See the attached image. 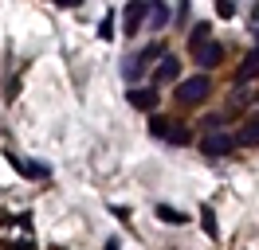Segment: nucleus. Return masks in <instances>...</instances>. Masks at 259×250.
I'll return each instance as SVG.
<instances>
[{
  "label": "nucleus",
  "mask_w": 259,
  "mask_h": 250,
  "mask_svg": "<svg viewBox=\"0 0 259 250\" xmlns=\"http://www.w3.org/2000/svg\"><path fill=\"white\" fill-rule=\"evenodd\" d=\"M208 94H212V78L200 71V75H193V78H181V82H177V94H173V98H177L181 106H200Z\"/></svg>",
  "instance_id": "1"
},
{
  "label": "nucleus",
  "mask_w": 259,
  "mask_h": 250,
  "mask_svg": "<svg viewBox=\"0 0 259 250\" xmlns=\"http://www.w3.org/2000/svg\"><path fill=\"white\" fill-rule=\"evenodd\" d=\"M149 133L157 141H165V145H189L193 141V133H189V125L185 121H173V117H153V125H149Z\"/></svg>",
  "instance_id": "2"
},
{
  "label": "nucleus",
  "mask_w": 259,
  "mask_h": 250,
  "mask_svg": "<svg viewBox=\"0 0 259 250\" xmlns=\"http://www.w3.org/2000/svg\"><path fill=\"white\" fill-rule=\"evenodd\" d=\"M236 145H240V137H236V133L216 129V133H204V137H200V153L208 156V160H220V156H228Z\"/></svg>",
  "instance_id": "3"
},
{
  "label": "nucleus",
  "mask_w": 259,
  "mask_h": 250,
  "mask_svg": "<svg viewBox=\"0 0 259 250\" xmlns=\"http://www.w3.org/2000/svg\"><path fill=\"white\" fill-rule=\"evenodd\" d=\"M149 24V0H130L122 8V31L126 35H142Z\"/></svg>",
  "instance_id": "4"
},
{
  "label": "nucleus",
  "mask_w": 259,
  "mask_h": 250,
  "mask_svg": "<svg viewBox=\"0 0 259 250\" xmlns=\"http://www.w3.org/2000/svg\"><path fill=\"white\" fill-rule=\"evenodd\" d=\"M189 51H193V62L200 67V71H212V67H220V59H224V43H216V39L193 43Z\"/></svg>",
  "instance_id": "5"
},
{
  "label": "nucleus",
  "mask_w": 259,
  "mask_h": 250,
  "mask_svg": "<svg viewBox=\"0 0 259 250\" xmlns=\"http://www.w3.org/2000/svg\"><path fill=\"white\" fill-rule=\"evenodd\" d=\"M169 82H181V59L177 55H165V59L153 67V86L161 90V86H169Z\"/></svg>",
  "instance_id": "6"
},
{
  "label": "nucleus",
  "mask_w": 259,
  "mask_h": 250,
  "mask_svg": "<svg viewBox=\"0 0 259 250\" xmlns=\"http://www.w3.org/2000/svg\"><path fill=\"white\" fill-rule=\"evenodd\" d=\"M126 98H130V106H134V109H146V113H149V109H157V102H161L157 86H130Z\"/></svg>",
  "instance_id": "7"
},
{
  "label": "nucleus",
  "mask_w": 259,
  "mask_h": 250,
  "mask_svg": "<svg viewBox=\"0 0 259 250\" xmlns=\"http://www.w3.org/2000/svg\"><path fill=\"white\" fill-rule=\"evenodd\" d=\"M251 78H259V47H255V51H247V59L240 62V71H236V86H247Z\"/></svg>",
  "instance_id": "8"
},
{
  "label": "nucleus",
  "mask_w": 259,
  "mask_h": 250,
  "mask_svg": "<svg viewBox=\"0 0 259 250\" xmlns=\"http://www.w3.org/2000/svg\"><path fill=\"white\" fill-rule=\"evenodd\" d=\"M165 24H169V8H165V0H149V31H165Z\"/></svg>",
  "instance_id": "9"
},
{
  "label": "nucleus",
  "mask_w": 259,
  "mask_h": 250,
  "mask_svg": "<svg viewBox=\"0 0 259 250\" xmlns=\"http://www.w3.org/2000/svg\"><path fill=\"white\" fill-rule=\"evenodd\" d=\"M4 156H8V160H12V164H16L20 172H24V176H32V180H48V176H51V168H48V164H28V160H20L16 153H4Z\"/></svg>",
  "instance_id": "10"
},
{
  "label": "nucleus",
  "mask_w": 259,
  "mask_h": 250,
  "mask_svg": "<svg viewBox=\"0 0 259 250\" xmlns=\"http://www.w3.org/2000/svg\"><path fill=\"white\" fill-rule=\"evenodd\" d=\"M122 78H126V86H138V82L146 78V62L138 59V55L126 59V62H122Z\"/></svg>",
  "instance_id": "11"
},
{
  "label": "nucleus",
  "mask_w": 259,
  "mask_h": 250,
  "mask_svg": "<svg viewBox=\"0 0 259 250\" xmlns=\"http://www.w3.org/2000/svg\"><path fill=\"white\" fill-rule=\"evenodd\" d=\"M157 219H161V223H169V227H185V223H189V215H185V211H177V207H169V203H157Z\"/></svg>",
  "instance_id": "12"
},
{
  "label": "nucleus",
  "mask_w": 259,
  "mask_h": 250,
  "mask_svg": "<svg viewBox=\"0 0 259 250\" xmlns=\"http://www.w3.org/2000/svg\"><path fill=\"white\" fill-rule=\"evenodd\" d=\"M236 137H240V145H259V113H251V117L243 121V129Z\"/></svg>",
  "instance_id": "13"
},
{
  "label": "nucleus",
  "mask_w": 259,
  "mask_h": 250,
  "mask_svg": "<svg viewBox=\"0 0 259 250\" xmlns=\"http://www.w3.org/2000/svg\"><path fill=\"white\" fill-rule=\"evenodd\" d=\"M165 55H169V51H165V43H149V47H142V55H138V59L149 67L153 59H165Z\"/></svg>",
  "instance_id": "14"
},
{
  "label": "nucleus",
  "mask_w": 259,
  "mask_h": 250,
  "mask_svg": "<svg viewBox=\"0 0 259 250\" xmlns=\"http://www.w3.org/2000/svg\"><path fill=\"white\" fill-rule=\"evenodd\" d=\"M204 39H212V28H208V24H196L193 35H189V47H193V43H204Z\"/></svg>",
  "instance_id": "15"
},
{
  "label": "nucleus",
  "mask_w": 259,
  "mask_h": 250,
  "mask_svg": "<svg viewBox=\"0 0 259 250\" xmlns=\"http://www.w3.org/2000/svg\"><path fill=\"white\" fill-rule=\"evenodd\" d=\"M98 35H102V39H110V35H114V16H106V20L98 24Z\"/></svg>",
  "instance_id": "16"
},
{
  "label": "nucleus",
  "mask_w": 259,
  "mask_h": 250,
  "mask_svg": "<svg viewBox=\"0 0 259 250\" xmlns=\"http://www.w3.org/2000/svg\"><path fill=\"white\" fill-rule=\"evenodd\" d=\"M200 215H204V231L216 234V219H212V207H200Z\"/></svg>",
  "instance_id": "17"
},
{
  "label": "nucleus",
  "mask_w": 259,
  "mask_h": 250,
  "mask_svg": "<svg viewBox=\"0 0 259 250\" xmlns=\"http://www.w3.org/2000/svg\"><path fill=\"white\" fill-rule=\"evenodd\" d=\"M216 12L220 16H236V4H232V0H216Z\"/></svg>",
  "instance_id": "18"
},
{
  "label": "nucleus",
  "mask_w": 259,
  "mask_h": 250,
  "mask_svg": "<svg viewBox=\"0 0 259 250\" xmlns=\"http://www.w3.org/2000/svg\"><path fill=\"white\" fill-rule=\"evenodd\" d=\"M51 4H59V8H75L79 0H51Z\"/></svg>",
  "instance_id": "19"
},
{
  "label": "nucleus",
  "mask_w": 259,
  "mask_h": 250,
  "mask_svg": "<svg viewBox=\"0 0 259 250\" xmlns=\"http://www.w3.org/2000/svg\"><path fill=\"white\" fill-rule=\"evenodd\" d=\"M106 250H122V246H118V238H110V242H106Z\"/></svg>",
  "instance_id": "20"
},
{
  "label": "nucleus",
  "mask_w": 259,
  "mask_h": 250,
  "mask_svg": "<svg viewBox=\"0 0 259 250\" xmlns=\"http://www.w3.org/2000/svg\"><path fill=\"white\" fill-rule=\"evenodd\" d=\"M255 39H259V28H255Z\"/></svg>",
  "instance_id": "21"
}]
</instances>
